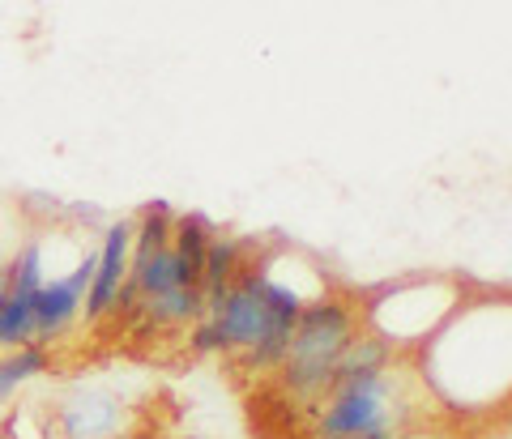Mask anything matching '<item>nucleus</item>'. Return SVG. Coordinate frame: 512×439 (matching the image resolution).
Returning <instances> with one entry per match:
<instances>
[{
	"instance_id": "nucleus-17",
	"label": "nucleus",
	"mask_w": 512,
	"mask_h": 439,
	"mask_svg": "<svg viewBox=\"0 0 512 439\" xmlns=\"http://www.w3.org/2000/svg\"><path fill=\"white\" fill-rule=\"evenodd\" d=\"M175 439H205V435H175Z\"/></svg>"
},
{
	"instance_id": "nucleus-12",
	"label": "nucleus",
	"mask_w": 512,
	"mask_h": 439,
	"mask_svg": "<svg viewBox=\"0 0 512 439\" xmlns=\"http://www.w3.org/2000/svg\"><path fill=\"white\" fill-rule=\"evenodd\" d=\"M188 350L201 354V359H214V354H227V341H222L218 324L210 316H201L197 324H188Z\"/></svg>"
},
{
	"instance_id": "nucleus-7",
	"label": "nucleus",
	"mask_w": 512,
	"mask_h": 439,
	"mask_svg": "<svg viewBox=\"0 0 512 439\" xmlns=\"http://www.w3.org/2000/svg\"><path fill=\"white\" fill-rule=\"evenodd\" d=\"M124 422V401L107 388H77L60 401L56 431L60 439H111Z\"/></svg>"
},
{
	"instance_id": "nucleus-6",
	"label": "nucleus",
	"mask_w": 512,
	"mask_h": 439,
	"mask_svg": "<svg viewBox=\"0 0 512 439\" xmlns=\"http://www.w3.org/2000/svg\"><path fill=\"white\" fill-rule=\"evenodd\" d=\"M128 269H133V222L120 218L103 231V243L94 248V278L82 303V320L86 324H103L111 320V307H116L120 290L128 282Z\"/></svg>"
},
{
	"instance_id": "nucleus-11",
	"label": "nucleus",
	"mask_w": 512,
	"mask_h": 439,
	"mask_svg": "<svg viewBox=\"0 0 512 439\" xmlns=\"http://www.w3.org/2000/svg\"><path fill=\"white\" fill-rule=\"evenodd\" d=\"M35 341V295L5 290L0 295V354Z\"/></svg>"
},
{
	"instance_id": "nucleus-8",
	"label": "nucleus",
	"mask_w": 512,
	"mask_h": 439,
	"mask_svg": "<svg viewBox=\"0 0 512 439\" xmlns=\"http://www.w3.org/2000/svg\"><path fill=\"white\" fill-rule=\"evenodd\" d=\"M256 252L252 239H239V235H214L210 239V252H205V269H201V290H205V307L210 299H218L239 273L248 269V260Z\"/></svg>"
},
{
	"instance_id": "nucleus-13",
	"label": "nucleus",
	"mask_w": 512,
	"mask_h": 439,
	"mask_svg": "<svg viewBox=\"0 0 512 439\" xmlns=\"http://www.w3.org/2000/svg\"><path fill=\"white\" fill-rule=\"evenodd\" d=\"M483 439H512V418H508V422H495V427H491Z\"/></svg>"
},
{
	"instance_id": "nucleus-10",
	"label": "nucleus",
	"mask_w": 512,
	"mask_h": 439,
	"mask_svg": "<svg viewBox=\"0 0 512 439\" xmlns=\"http://www.w3.org/2000/svg\"><path fill=\"white\" fill-rule=\"evenodd\" d=\"M47 367H52V354H47V346H39V341L0 354V410H5L30 380H39Z\"/></svg>"
},
{
	"instance_id": "nucleus-4",
	"label": "nucleus",
	"mask_w": 512,
	"mask_h": 439,
	"mask_svg": "<svg viewBox=\"0 0 512 439\" xmlns=\"http://www.w3.org/2000/svg\"><path fill=\"white\" fill-rule=\"evenodd\" d=\"M461 299H466V286L453 278H406L359 299V320L367 333L406 359L444 329V320L457 312Z\"/></svg>"
},
{
	"instance_id": "nucleus-5",
	"label": "nucleus",
	"mask_w": 512,
	"mask_h": 439,
	"mask_svg": "<svg viewBox=\"0 0 512 439\" xmlns=\"http://www.w3.org/2000/svg\"><path fill=\"white\" fill-rule=\"evenodd\" d=\"M94 278V248H86V256L77 260L69 273H52L39 295H35V341L39 346H52V341L69 337V329L82 320V303Z\"/></svg>"
},
{
	"instance_id": "nucleus-15",
	"label": "nucleus",
	"mask_w": 512,
	"mask_h": 439,
	"mask_svg": "<svg viewBox=\"0 0 512 439\" xmlns=\"http://www.w3.org/2000/svg\"><path fill=\"white\" fill-rule=\"evenodd\" d=\"M9 290V260H0V295Z\"/></svg>"
},
{
	"instance_id": "nucleus-3",
	"label": "nucleus",
	"mask_w": 512,
	"mask_h": 439,
	"mask_svg": "<svg viewBox=\"0 0 512 439\" xmlns=\"http://www.w3.org/2000/svg\"><path fill=\"white\" fill-rule=\"evenodd\" d=\"M359 329H363L359 299L346 295V290H325L320 299L303 307L295 320L291 346H286V359L278 367V388L286 393V401H299L312 410L333 388L338 363Z\"/></svg>"
},
{
	"instance_id": "nucleus-14",
	"label": "nucleus",
	"mask_w": 512,
	"mask_h": 439,
	"mask_svg": "<svg viewBox=\"0 0 512 439\" xmlns=\"http://www.w3.org/2000/svg\"><path fill=\"white\" fill-rule=\"evenodd\" d=\"M397 439H444V435H436V431H427V427H410L406 435H397Z\"/></svg>"
},
{
	"instance_id": "nucleus-1",
	"label": "nucleus",
	"mask_w": 512,
	"mask_h": 439,
	"mask_svg": "<svg viewBox=\"0 0 512 439\" xmlns=\"http://www.w3.org/2000/svg\"><path fill=\"white\" fill-rule=\"evenodd\" d=\"M419 384L453 414H500L512 401V295H466L419 350Z\"/></svg>"
},
{
	"instance_id": "nucleus-9",
	"label": "nucleus",
	"mask_w": 512,
	"mask_h": 439,
	"mask_svg": "<svg viewBox=\"0 0 512 439\" xmlns=\"http://www.w3.org/2000/svg\"><path fill=\"white\" fill-rule=\"evenodd\" d=\"M218 231L201 214H175L171 226V252L175 265H180V282L184 286H201V269H205V252H210V239Z\"/></svg>"
},
{
	"instance_id": "nucleus-2",
	"label": "nucleus",
	"mask_w": 512,
	"mask_h": 439,
	"mask_svg": "<svg viewBox=\"0 0 512 439\" xmlns=\"http://www.w3.org/2000/svg\"><path fill=\"white\" fill-rule=\"evenodd\" d=\"M419 371L406 359L380 371L338 376L325 397L312 405V439H397L423 418Z\"/></svg>"
},
{
	"instance_id": "nucleus-16",
	"label": "nucleus",
	"mask_w": 512,
	"mask_h": 439,
	"mask_svg": "<svg viewBox=\"0 0 512 439\" xmlns=\"http://www.w3.org/2000/svg\"><path fill=\"white\" fill-rule=\"evenodd\" d=\"M111 439H150V435H141V431H116Z\"/></svg>"
}]
</instances>
